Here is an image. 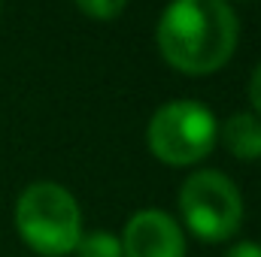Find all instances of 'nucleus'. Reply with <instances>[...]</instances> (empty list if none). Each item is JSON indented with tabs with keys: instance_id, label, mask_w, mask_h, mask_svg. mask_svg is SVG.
Here are the masks:
<instances>
[{
	"instance_id": "423d86ee",
	"label": "nucleus",
	"mask_w": 261,
	"mask_h": 257,
	"mask_svg": "<svg viewBox=\"0 0 261 257\" xmlns=\"http://www.w3.org/2000/svg\"><path fill=\"white\" fill-rule=\"evenodd\" d=\"M222 139L228 145V151L240 160H252L261 157V118L252 112H237L225 121Z\"/></svg>"
},
{
	"instance_id": "20e7f679",
	"label": "nucleus",
	"mask_w": 261,
	"mask_h": 257,
	"mask_svg": "<svg viewBox=\"0 0 261 257\" xmlns=\"http://www.w3.org/2000/svg\"><path fill=\"white\" fill-rule=\"evenodd\" d=\"M179 212L197 239L228 242L243 224V197L225 173L200 170L179 188Z\"/></svg>"
},
{
	"instance_id": "7ed1b4c3",
	"label": "nucleus",
	"mask_w": 261,
	"mask_h": 257,
	"mask_svg": "<svg viewBox=\"0 0 261 257\" xmlns=\"http://www.w3.org/2000/svg\"><path fill=\"white\" fill-rule=\"evenodd\" d=\"M216 136H219V127L213 112L195 100L164 103L146 127L149 151L167 167H192L203 160L213 151Z\"/></svg>"
},
{
	"instance_id": "6e6552de",
	"label": "nucleus",
	"mask_w": 261,
	"mask_h": 257,
	"mask_svg": "<svg viewBox=\"0 0 261 257\" xmlns=\"http://www.w3.org/2000/svg\"><path fill=\"white\" fill-rule=\"evenodd\" d=\"M82 12H88L91 18H116L128 0H76Z\"/></svg>"
},
{
	"instance_id": "9d476101",
	"label": "nucleus",
	"mask_w": 261,
	"mask_h": 257,
	"mask_svg": "<svg viewBox=\"0 0 261 257\" xmlns=\"http://www.w3.org/2000/svg\"><path fill=\"white\" fill-rule=\"evenodd\" d=\"M249 100H252V106H255V112L261 115V64L252 70V76H249Z\"/></svg>"
},
{
	"instance_id": "f257e3e1",
	"label": "nucleus",
	"mask_w": 261,
	"mask_h": 257,
	"mask_svg": "<svg viewBox=\"0 0 261 257\" xmlns=\"http://www.w3.org/2000/svg\"><path fill=\"white\" fill-rule=\"evenodd\" d=\"M237 15L228 0H173L158 21V49L182 73H216L237 49Z\"/></svg>"
},
{
	"instance_id": "0eeeda50",
	"label": "nucleus",
	"mask_w": 261,
	"mask_h": 257,
	"mask_svg": "<svg viewBox=\"0 0 261 257\" xmlns=\"http://www.w3.org/2000/svg\"><path fill=\"white\" fill-rule=\"evenodd\" d=\"M76 257H125V251H122L119 236L97 230V233H85V236L79 239Z\"/></svg>"
},
{
	"instance_id": "f03ea898",
	"label": "nucleus",
	"mask_w": 261,
	"mask_h": 257,
	"mask_svg": "<svg viewBox=\"0 0 261 257\" xmlns=\"http://www.w3.org/2000/svg\"><path fill=\"white\" fill-rule=\"evenodd\" d=\"M15 230L31 251L67 257L82 239V212L76 197L55 182L28 185L15 203Z\"/></svg>"
},
{
	"instance_id": "1a4fd4ad",
	"label": "nucleus",
	"mask_w": 261,
	"mask_h": 257,
	"mask_svg": "<svg viewBox=\"0 0 261 257\" xmlns=\"http://www.w3.org/2000/svg\"><path fill=\"white\" fill-rule=\"evenodd\" d=\"M225 257H261V242H237L225 251Z\"/></svg>"
},
{
	"instance_id": "39448f33",
	"label": "nucleus",
	"mask_w": 261,
	"mask_h": 257,
	"mask_svg": "<svg viewBox=\"0 0 261 257\" xmlns=\"http://www.w3.org/2000/svg\"><path fill=\"white\" fill-rule=\"evenodd\" d=\"M125 257H186V236L176 218L161 209H140L122 233Z\"/></svg>"
}]
</instances>
